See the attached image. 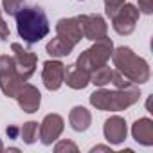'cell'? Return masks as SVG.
<instances>
[{"label":"cell","mask_w":153,"mask_h":153,"mask_svg":"<svg viewBox=\"0 0 153 153\" xmlns=\"http://www.w3.org/2000/svg\"><path fill=\"white\" fill-rule=\"evenodd\" d=\"M131 137L140 146H153V121L149 117H140L131 124Z\"/></svg>","instance_id":"cell-15"},{"label":"cell","mask_w":153,"mask_h":153,"mask_svg":"<svg viewBox=\"0 0 153 153\" xmlns=\"http://www.w3.org/2000/svg\"><path fill=\"white\" fill-rule=\"evenodd\" d=\"M63 83H67V87H70L72 90H83L90 85V72H87L85 68L78 67V65H67L65 67V79Z\"/></svg>","instance_id":"cell-14"},{"label":"cell","mask_w":153,"mask_h":153,"mask_svg":"<svg viewBox=\"0 0 153 153\" xmlns=\"http://www.w3.org/2000/svg\"><path fill=\"white\" fill-rule=\"evenodd\" d=\"M9 38H11V33H9L7 24H6L4 18H2V9H0V40H2V42H7Z\"/></svg>","instance_id":"cell-24"},{"label":"cell","mask_w":153,"mask_h":153,"mask_svg":"<svg viewBox=\"0 0 153 153\" xmlns=\"http://www.w3.org/2000/svg\"><path fill=\"white\" fill-rule=\"evenodd\" d=\"M24 6H25L24 0H2V9H4L9 16H15Z\"/></svg>","instance_id":"cell-20"},{"label":"cell","mask_w":153,"mask_h":153,"mask_svg":"<svg viewBox=\"0 0 153 153\" xmlns=\"http://www.w3.org/2000/svg\"><path fill=\"white\" fill-rule=\"evenodd\" d=\"M38 123L36 121H27L24 126H20V139L25 144H34L38 140Z\"/></svg>","instance_id":"cell-19"},{"label":"cell","mask_w":153,"mask_h":153,"mask_svg":"<svg viewBox=\"0 0 153 153\" xmlns=\"http://www.w3.org/2000/svg\"><path fill=\"white\" fill-rule=\"evenodd\" d=\"M137 9H139V13L151 15L153 13V0H137Z\"/></svg>","instance_id":"cell-23"},{"label":"cell","mask_w":153,"mask_h":153,"mask_svg":"<svg viewBox=\"0 0 153 153\" xmlns=\"http://www.w3.org/2000/svg\"><path fill=\"white\" fill-rule=\"evenodd\" d=\"M90 151H92V153H96V151H110V153H112V148H110V146H96V148H92Z\"/></svg>","instance_id":"cell-26"},{"label":"cell","mask_w":153,"mask_h":153,"mask_svg":"<svg viewBox=\"0 0 153 153\" xmlns=\"http://www.w3.org/2000/svg\"><path fill=\"white\" fill-rule=\"evenodd\" d=\"M15 99L18 101V106H20L25 114H34V112H38V108H40L42 94H40V90H38L34 85L24 83V87L20 88V92L16 94Z\"/></svg>","instance_id":"cell-13"},{"label":"cell","mask_w":153,"mask_h":153,"mask_svg":"<svg viewBox=\"0 0 153 153\" xmlns=\"http://www.w3.org/2000/svg\"><path fill=\"white\" fill-rule=\"evenodd\" d=\"M103 2H105V13H106V16L112 18L123 7V4H126V0H103Z\"/></svg>","instance_id":"cell-21"},{"label":"cell","mask_w":153,"mask_h":153,"mask_svg":"<svg viewBox=\"0 0 153 153\" xmlns=\"http://www.w3.org/2000/svg\"><path fill=\"white\" fill-rule=\"evenodd\" d=\"M45 51H47V54L52 56V58H65V56H68V54L74 51V47H72L70 43H67L65 40H61V38L56 36V38H52V40L47 43Z\"/></svg>","instance_id":"cell-17"},{"label":"cell","mask_w":153,"mask_h":153,"mask_svg":"<svg viewBox=\"0 0 153 153\" xmlns=\"http://www.w3.org/2000/svg\"><path fill=\"white\" fill-rule=\"evenodd\" d=\"M24 83L25 81L20 78L13 56L2 54L0 56V90L4 92V96L16 97V94L20 92Z\"/></svg>","instance_id":"cell-5"},{"label":"cell","mask_w":153,"mask_h":153,"mask_svg":"<svg viewBox=\"0 0 153 153\" xmlns=\"http://www.w3.org/2000/svg\"><path fill=\"white\" fill-rule=\"evenodd\" d=\"M139 99H140L139 85L131 88H114V90H106L105 87H101L88 97L90 105L101 112H121L139 103Z\"/></svg>","instance_id":"cell-2"},{"label":"cell","mask_w":153,"mask_h":153,"mask_svg":"<svg viewBox=\"0 0 153 153\" xmlns=\"http://www.w3.org/2000/svg\"><path fill=\"white\" fill-rule=\"evenodd\" d=\"M112 59H114V67L115 70H119L126 79H130L135 85H144L149 81V65L144 58L137 56L130 47H117L112 52Z\"/></svg>","instance_id":"cell-3"},{"label":"cell","mask_w":153,"mask_h":153,"mask_svg":"<svg viewBox=\"0 0 153 153\" xmlns=\"http://www.w3.org/2000/svg\"><path fill=\"white\" fill-rule=\"evenodd\" d=\"M6 133H7L9 139H20V126H16V124H9V126L6 128Z\"/></svg>","instance_id":"cell-25"},{"label":"cell","mask_w":153,"mask_h":153,"mask_svg":"<svg viewBox=\"0 0 153 153\" xmlns=\"http://www.w3.org/2000/svg\"><path fill=\"white\" fill-rule=\"evenodd\" d=\"M79 2H83V0H79Z\"/></svg>","instance_id":"cell-28"},{"label":"cell","mask_w":153,"mask_h":153,"mask_svg":"<svg viewBox=\"0 0 153 153\" xmlns=\"http://www.w3.org/2000/svg\"><path fill=\"white\" fill-rule=\"evenodd\" d=\"M78 22H79L83 38H87L90 42H97V40H103V38L108 36V24L97 13H94V15H79Z\"/></svg>","instance_id":"cell-7"},{"label":"cell","mask_w":153,"mask_h":153,"mask_svg":"<svg viewBox=\"0 0 153 153\" xmlns=\"http://www.w3.org/2000/svg\"><path fill=\"white\" fill-rule=\"evenodd\" d=\"M15 18H16V31L20 38L29 45L42 42L51 31L49 18L40 6H24L15 15Z\"/></svg>","instance_id":"cell-1"},{"label":"cell","mask_w":153,"mask_h":153,"mask_svg":"<svg viewBox=\"0 0 153 153\" xmlns=\"http://www.w3.org/2000/svg\"><path fill=\"white\" fill-rule=\"evenodd\" d=\"M11 51H13V59H15V65H16V70L20 74V78L24 81H27L31 76L34 74L36 70V65H38V56L29 51V49H24L20 43L13 42L11 43Z\"/></svg>","instance_id":"cell-8"},{"label":"cell","mask_w":153,"mask_h":153,"mask_svg":"<svg viewBox=\"0 0 153 153\" xmlns=\"http://www.w3.org/2000/svg\"><path fill=\"white\" fill-rule=\"evenodd\" d=\"M68 123L74 131H87L92 124V114L85 106H74L68 114Z\"/></svg>","instance_id":"cell-16"},{"label":"cell","mask_w":153,"mask_h":153,"mask_svg":"<svg viewBox=\"0 0 153 153\" xmlns=\"http://www.w3.org/2000/svg\"><path fill=\"white\" fill-rule=\"evenodd\" d=\"M54 151L56 153H78V144H74L72 140H59L56 146H54Z\"/></svg>","instance_id":"cell-22"},{"label":"cell","mask_w":153,"mask_h":153,"mask_svg":"<svg viewBox=\"0 0 153 153\" xmlns=\"http://www.w3.org/2000/svg\"><path fill=\"white\" fill-rule=\"evenodd\" d=\"M112 52H114V42L106 36L103 40L94 42L92 47H88L87 51H83L78 56V59H76V65L92 74L96 68H99V67H103V65L108 63V59L112 58Z\"/></svg>","instance_id":"cell-4"},{"label":"cell","mask_w":153,"mask_h":153,"mask_svg":"<svg viewBox=\"0 0 153 153\" xmlns=\"http://www.w3.org/2000/svg\"><path fill=\"white\" fill-rule=\"evenodd\" d=\"M139 9L133 4H123V7L112 16V27L119 36H128L135 31L137 22H139Z\"/></svg>","instance_id":"cell-6"},{"label":"cell","mask_w":153,"mask_h":153,"mask_svg":"<svg viewBox=\"0 0 153 153\" xmlns=\"http://www.w3.org/2000/svg\"><path fill=\"white\" fill-rule=\"evenodd\" d=\"M103 133H105V139L117 146V144H123L126 140V135H128V126H126V121L119 115H112L110 119L105 121V126H103Z\"/></svg>","instance_id":"cell-12"},{"label":"cell","mask_w":153,"mask_h":153,"mask_svg":"<svg viewBox=\"0 0 153 153\" xmlns=\"http://www.w3.org/2000/svg\"><path fill=\"white\" fill-rule=\"evenodd\" d=\"M112 72H114V68H110L108 65H103V67L96 68V70L90 74V83H94V85L99 87V88L110 85V81H112Z\"/></svg>","instance_id":"cell-18"},{"label":"cell","mask_w":153,"mask_h":153,"mask_svg":"<svg viewBox=\"0 0 153 153\" xmlns=\"http://www.w3.org/2000/svg\"><path fill=\"white\" fill-rule=\"evenodd\" d=\"M0 151H4V144H2V139H0Z\"/></svg>","instance_id":"cell-27"},{"label":"cell","mask_w":153,"mask_h":153,"mask_svg":"<svg viewBox=\"0 0 153 153\" xmlns=\"http://www.w3.org/2000/svg\"><path fill=\"white\" fill-rule=\"evenodd\" d=\"M42 79L47 90L56 92L61 88L63 79H65V65L58 59H49L43 63V70H42Z\"/></svg>","instance_id":"cell-10"},{"label":"cell","mask_w":153,"mask_h":153,"mask_svg":"<svg viewBox=\"0 0 153 153\" xmlns=\"http://www.w3.org/2000/svg\"><path fill=\"white\" fill-rule=\"evenodd\" d=\"M63 130H65V121H63L61 115H58V114L45 115L43 121L40 123V128H38V135H40L42 144L51 146L52 142H56L59 139Z\"/></svg>","instance_id":"cell-9"},{"label":"cell","mask_w":153,"mask_h":153,"mask_svg":"<svg viewBox=\"0 0 153 153\" xmlns=\"http://www.w3.org/2000/svg\"><path fill=\"white\" fill-rule=\"evenodd\" d=\"M56 36L65 40L67 43H70L72 47H76L81 40H83V33L78 22V16L72 18H59L56 24Z\"/></svg>","instance_id":"cell-11"}]
</instances>
